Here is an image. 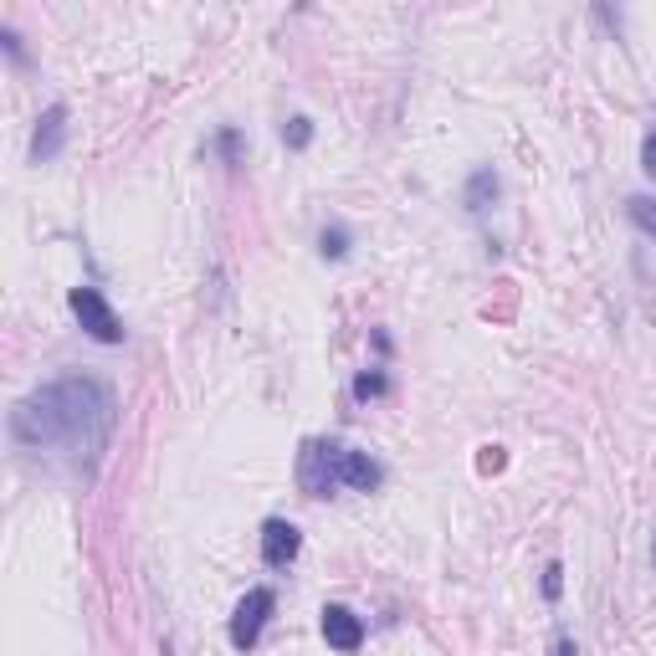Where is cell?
<instances>
[{
	"mask_svg": "<svg viewBox=\"0 0 656 656\" xmlns=\"http://www.w3.org/2000/svg\"><path fill=\"white\" fill-rule=\"evenodd\" d=\"M113 421H119V401L98 375H57L41 390H31L27 401H16L11 411V436L27 452H57L72 467H93L113 442Z\"/></svg>",
	"mask_w": 656,
	"mask_h": 656,
	"instance_id": "1",
	"label": "cell"
},
{
	"mask_svg": "<svg viewBox=\"0 0 656 656\" xmlns=\"http://www.w3.org/2000/svg\"><path fill=\"white\" fill-rule=\"evenodd\" d=\"M68 309H72V319L82 323V334H88V339H98V344H123L119 313H113V303H108L98 287H72Z\"/></svg>",
	"mask_w": 656,
	"mask_h": 656,
	"instance_id": "2",
	"label": "cell"
},
{
	"mask_svg": "<svg viewBox=\"0 0 656 656\" xmlns=\"http://www.w3.org/2000/svg\"><path fill=\"white\" fill-rule=\"evenodd\" d=\"M272 605H277V595H272L268 585L246 589L242 601H236V610H231V646H236V652H252V646L262 642V626L272 620Z\"/></svg>",
	"mask_w": 656,
	"mask_h": 656,
	"instance_id": "3",
	"label": "cell"
},
{
	"mask_svg": "<svg viewBox=\"0 0 656 656\" xmlns=\"http://www.w3.org/2000/svg\"><path fill=\"white\" fill-rule=\"evenodd\" d=\"M339 442H309L303 456H297V483L309 497H329L339 487Z\"/></svg>",
	"mask_w": 656,
	"mask_h": 656,
	"instance_id": "4",
	"label": "cell"
},
{
	"mask_svg": "<svg viewBox=\"0 0 656 656\" xmlns=\"http://www.w3.org/2000/svg\"><path fill=\"white\" fill-rule=\"evenodd\" d=\"M68 144V108L52 103L47 113L37 119V134H31V164H52Z\"/></svg>",
	"mask_w": 656,
	"mask_h": 656,
	"instance_id": "5",
	"label": "cell"
},
{
	"mask_svg": "<svg viewBox=\"0 0 656 656\" xmlns=\"http://www.w3.org/2000/svg\"><path fill=\"white\" fill-rule=\"evenodd\" d=\"M297 549H303L297 523H287V518H268V523H262V559H268V569H287V564L297 559Z\"/></svg>",
	"mask_w": 656,
	"mask_h": 656,
	"instance_id": "6",
	"label": "cell"
},
{
	"mask_svg": "<svg viewBox=\"0 0 656 656\" xmlns=\"http://www.w3.org/2000/svg\"><path fill=\"white\" fill-rule=\"evenodd\" d=\"M323 642L334 652H360L364 646V620L349 610V605H323Z\"/></svg>",
	"mask_w": 656,
	"mask_h": 656,
	"instance_id": "7",
	"label": "cell"
},
{
	"mask_svg": "<svg viewBox=\"0 0 656 656\" xmlns=\"http://www.w3.org/2000/svg\"><path fill=\"white\" fill-rule=\"evenodd\" d=\"M385 483V472H380V462L370 452H339V487H354V493H375V487Z\"/></svg>",
	"mask_w": 656,
	"mask_h": 656,
	"instance_id": "8",
	"label": "cell"
},
{
	"mask_svg": "<svg viewBox=\"0 0 656 656\" xmlns=\"http://www.w3.org/2000/svg\"><path fill=\"white\" fill-rule=\"evenodd\" d=\"M497 190H503V185H497V174H493V170H477V174L467 180V195H462V201H467L472 215H483L487 205L497 201Z\"/></svg>",
	"mask_w": 656,
	"mask_h": 656,
	"instance_id": "9",
	"label": "cell"
},
{
	"mask_svg": "<svg viewBox=\"0 0 656 656\" xmlns=\"http://www.w3.org/2000/svg\"><path fill=\"white\" fill-rule=\"evenodd\" d=\"M626 215L636 221V231H642V236H652V242H656V201H652V195H630Z\"/></svg>",
	"mask_w": 656,
	"mask_h": 656,
	"instance_id": "10",
	"label": "cell"
},
{
	"mask_svg": "<svg viewBox=\"0 0 656 656\" xmlns=\"http://www.w3.org/2000/svg\"><path fill=\"white\" fill-rule=\"evenodd\" d=\"M380 395H390L385 370H364V375H354V401H380Z\"/></svg>",
	"mask_w": 656,
	"mask_h": 656,
	"instance_id": "11",
	"label": "cell"
},
{
	"mask_svg": "<svg viewBox=\"0 0 656 656\" xmlns=\"http://www.w3.org/2000/svg\"><path fill=\"white\" fill-rule=\"evenodd\" d=\"M282 144H287V149H309L313 144V123L303 119V113L287 119V123H282Z\"/></svg>",
	"mask_w": 656,
	"mask_h": 656,
	"instance_id": "12",
	"label": "cell"
},
{
	"mask_svg": "<svg viewBox=\"0 0 656 656\" xmlns=\"http://www.w3.org/2000/svg\"><path fill=\"white\" fill-rule=\"evenodd\" d=\"M319 252L329 256V262H339V256H349V231H344V226H323V236H319Z\"/></svg>",
	"mask_w": 656,
	"mask_h": 656,
	"instance_id": "13",
	"label": "cell"
},
{
	"mask_svg": "<svg viewBox=\"0 0 656 656\" xmlns=\"http://www.w3.org/2000/svg\"><path fill=\"white\" fill-rule=\"evenodd\" d=\"M215 149H221L226 164H236L242 160V134H236V129H221V134H215Z\"/></svg>",
	"mask_w": 656,
	"mask_h": 656,
	"instance_id": "14",
	"label": "cell"
},
{
	"mask_svg": "<svg viewBox=\"0 0 656 656\" xmlns=\"http://www.w3.org/2000/svg\"><path fill=\"white\" fill-rule=\"evenodd\" d=\"M559 589H564V564H549V569H544V595L559 601Z\"/></svg>",
	"mask_w": 656,
	"mask_h": 656,
	"instance_id": "15",
	"label": "cell"
},
{
	"mask_svg": "<svg viewBox=\"0 0 656 656\" xmlns=\"http://www.w3.org/2000/svg\"><path fill=\"white\" fill-rule=\"evenodd\" d=\"M503 462H508V456H503V446H483V456H477V467H483V472H497Z\"/></svg>",
	"mask_w": 656,
	"mask_h": 656,
	"instance_id": "16",
	"label": "cell"
},
{
	"mask_svg": "<svg viewBox=\"0 0 656 656\" xmlns=\"http://www.w3.org/2000/svg\"><path fill=\"white\" fill-rule=\"evenodd\" d=\"M642 170L656 180V134H646V144H642Z\"/></svg>",
	"mask_w": 656,
	"mask_h": 656,
	"instance_id": "17",
	"label": "cell"
},
{
	"mask_svg": "<svg viewBox=\"0 0 656 656\" xmlns=\"http://www.w3.org/2000/svg\"><path fill=\"white\" fill-rule=\"evenodd\" d=\"M6 52H11V62H27V47H21V37H16V31H6Z\"/></svg>",
	"mask_w": 656,
	"mask_h": 656,
	"instance_id": "18",
	"label": "cell"
},
{
	"mask_svg": "<svg viewBox=\"0 0 656 656\" xmlns=\"http://www.w3.org/2000/svg\"><path fill=\"white\" fill-rule=\"evenodd\" d=\"M554 656H575V642H554Z\"/></svg>",
	"mask_w": 656,
	"mask_h": 656,
	"instance_id": "19",
	"label": "cell"
},
{
	"mask_svg": "<svg viewBox=\"0 0 656 656\" xmlns=\"http://www.w3.org/2000/svg\"><path fill=\"white\" fill-rule=\"evenodd\" d=\"M652 559H656V544H652Z\"/></svg>",
	"mask_w": 656,
	"mask_h": 656,
	"instance_id": "20",
	"label": "cell"
}]
</instances>
